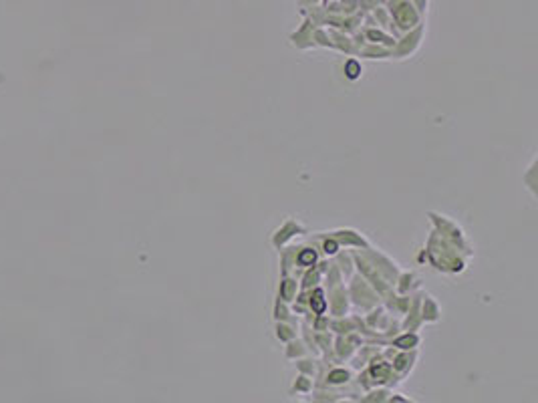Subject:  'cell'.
<instances>
[{"mask_svg": "<svg viewBox=\"0 0 538 403\" xmlns=\"http://www.w3.org/2000/svg\"><path fill=\"white\" fill-rule=\"evenodd\" d=\"M331 377H333V381H343V379H345V377H347V375H345V373H343V371H337V373H333V375H331Z\"/></svg>", "mask_w": 538, "mask_h": 403, "instance_id": "cell-3", "label": "cell"}, {"mask_svg": "<svg viewBox=\"0 0 538 403\" xmlns=\"http://www.w3.org/2000/svg\"><path fill=\"white\" fill-rule=\"evenodd\" d=\"M317 311H323V300H321V290H317Z\"/></svg>", "mask_w": 538, "mask_h": 403, "instance_id": "cell-4", "label": "cell"}, {"mask_svg": "<svg viewBox=\"0 0 538 403\" xmlns=\"http://www.w3.org/2000/svg\"><path fill=\"white\" fill-rule=\"evenodd\" d=\"M313 260H315V254H313V252H305V254L301 256V262H305V264H307V262H313Z\"/></svg>", "mask_w": 538, "mask_h": 403, "instance_id": "cell-2", "label": "cell"}, {"mask_svg": "<svg viewBox=\"0 0 538 403\" xmlns=\"http://www.w3.org/2000/svg\"><path fill=\"white\" fill-rule=\"evenodd\" d=\"M326 252H335V244H333V242L326 244Z\"/></svg>", "mask_w": 538, "mask_h": 403, "instance_id": "cell-5", "label": "cell"}, {"mask_svg": "<svg viewBox=\"0 0 538 403\" xmlns=\"http://www.w3.org/2000/svg\"><path fill=\"white\" fill-rule=\"evenodd\" d=\"M347 69H349V77H351V79H355V77L359 75V67H357V63H349V67H347Z\"/></svg>", "mask_w": 538, "mask_h": 403, "instance_id": "cell-1", "label": "cell"}]
</instances>
